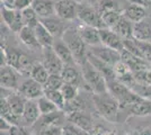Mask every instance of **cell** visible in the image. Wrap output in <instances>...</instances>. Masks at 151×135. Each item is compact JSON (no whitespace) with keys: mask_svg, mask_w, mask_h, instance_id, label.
<instances>
[{"mask_svg":"<svg viewBox=\"0 0 151 135\" xmlns=\"http://www.w3.org/2000/svg\"><path fill=\"white\" fill-rule=\"evenodd\" d=\"M107 89H108V92L119 101L120 107L122 108H124V107L129 108L130 106L138 103L142 98L139 96L138 94H135L133 90L130 89L129 87H126L125 84H121L116 79L107 81Z\"/></svg>","mask_w":151,"mask_h":135,"instance_id":"cell-4","label":"cell"},{"mask_svg":"<svg viewBox=\"0 0 151 135\" xmlns=\"http://www.w3.org/2000/svg\"><path fill=\"white\" fill-rule=\"evenodd\" d=\"M111 29V28H109ZM112 31L119 34L123 39H133V25L132 21L122 16V18L119 20V23L112 28Z\"/></svg>","mask_w":151,"mask_h":135,"instance_id":"cell-25","label":"cell"},{"mask_svg":"<svg viewBox=\"0 0 151 135\" xmlns=\"http://www.w3.org/2000/svg\"><path fill=\"white\" fill-rule=\"evenodd\" d=\"M37 104L40 111H41V115H50V114H53V113L60 110L50 99H47L45 96L37 99Z\"/></svg>","mask_w":151,"mask_h":135,"instance_id":"cell-32","label":"cell"},{"mask_svg":"<svg viewBox=\"0 0 151 135\" xmlns=\"http://www.w3.org/2000/svg\"><path fill=\"white\" fill-rule=\"evenodd\" d=\"M79 34L83 39V42L89 46H96V45H101V34H99V29L95 28L91 26L83 25L81 26L79 29Z\"/></svg>","mask_w":151,"mask_h":135,"instance_id":"cell-18","label":"cell"},{"mask_svg":"<svg viewBox=\"0 0 151 135\" xmlns=\"http://www.w3.org/2000/svg\"><path fill=\"white\" fill-rule=\"evenodd\" d=\"M116 10V6L113 0H101V14L107 13V11H112Z\"/></svg>","mask_w":151,"mask_h":135,"instance_id":"cell-42","label":"cell"},{"mask_svg":"<svg viewBox=\"0 0 151 135\" xmlns=\"http://www.w3.org/2000/svg\"><path fill=\"white\" fill-rule=\"evenodd\" d=\"M37 135H63V127L61 126H50L47 129H43Z\"/></svg>","mask_w":151,"mask_h":135,"instance_id":"cell-41","label":"cell"},{"mask_svg":"<svg viewBox=\"0 0 151 135\" xmlns=\"http://www.w3.org/2000/svg\"><path fill=\"white\" fill-rule=\"evenodd\" d=\"M61 92H62L65 101H72V100H75L78 95V87L69 84H64L61 88Z\"/></svg>","mask_w":151,"mask_h":135,"instance_id":"cell-37","label":"cell"},{"mask_svg":"<svg viewBox=\"0 0 151 135\" xmlns=\"http://www.w3.org/2000/svg\"><path fill=\"white\" fill-rule=\"evenodd\" d=\"M34 31H35V35H36L38 43L43 49H49V47L53 46V43H54L55 39L52 36V34L45 28L44 26L41 24V21L36 25Z\"/></svg>","mask_w":151,"mask_h":135,"instance_id":"cell-24","label":"cell"},{"mask_svg":"<svg viewBox=\"0 0 151 135\" xmlns=\"http://www.w3.org/2000/svg\"><path fill=\"white\" fill-rule=\"evenodd\" d=\"M52 49L54 50V52L57 53V55L60 58V60L63 62L64 65H75L76 60L72 55V53L70 51V49L68 47V45L63 42L62 39H55Z\"/></svg>","mask_w":151,"mask_h":135,"instance_id":"cell-15","label":"cell"},{"mask_svg":"<svg viewBox=\"0 0 151 135\" xmlns=\"http://www.w3.org/2000/svg\"><path fill=\"white\" fill-rule=\"evenodd\" d=\"M54 5L55 4H53L52 0H34L32 7L40 18H47L55 14Z\"/></svg>","mask_w":151,"mask_h":135,"instance_id":"cell-20","label":"cell"},{"mask_svg":"<svg viewBox=\"0 0 151 135\" xmlns=\"http://www.w3.org/2000/svg\"><path fill=\"white\" fill-rule=\"evenodd\" d=\"M68 119L71 122V124H73L78 129H80L85 133H88V134L91 133V131L95 126L91 117L87 114H85L83 111H79V110L69 114Z\"/></svg>","mask_w":151,"mask_h":135,"instance_id":"cell-14","label":"cell"},{"mask_svg":"<svg viewBox=\"0 0 151 135\" xmlns=\"http://www.w3.org/2000/svg\"><path fill=\"white\" fill-rule=\"evenodd\" d=\"M62 39L65 44L68 45L70 51L72 53L73 58L76 60V63L82 65L87 61V53L88 50L86 47V43L81 39L79 31L75 28H68L63 33Z\"/></svg>","mask_w":151,"mask_h":135,"instance_id":"cell-2","label":"cell"},{"mask_svg":"<svg viewBox=\"0 0 151 135\" xmlns=\"http://www.w3.org/2000/svg\"><path fill=\"white\" fill-rule=\"evenodd\" d=\"M64 84L61 74H50L47 82L44 84V89L51 90H61Z\"/></svg>","mask_w":151,"mask_h":135,"instance_id":"cell-34","label":"cell"},{"mask_svg":"<svg viewBox=\"0 0 151 135\" xmlns=\"http://www.w3.org/2000/svg\"><path fill=\"white\" fill-rule=\"evenodd\" d=\"M44 96L50 99L52 103L57 106L59 109H64L65 107V99L63 97L61 90H51V89H44Z\"/></svg>","mask_w":151,"mask_h":135,"instance_id":"cell-30","label":"cell"},{"mask_svg":"<svg viewBox=\"0 0 151 135\" xmlns=\"http://www.w3.org/2000/svg\"><path fill=\"white\" fill-rule=\"evenodd\" d=\"M41 111L38 108L37 100H27L25 109L22 115V125L33 127L41 117Z\"/></svg>","mask_w":151,"mask_h":135,"instance_id":"cell-13","label":"cell"},{"mask_svg":"<svg viewBox=\"0 0 151 135\" xmlns=\"http://www.w3.org/2000/svg\"><path fill=\"white\" fill-rule=\"evenodd\" d=\"M42 64L45 66V69L49 71L50 74H61L64 64L57 55V53L52 47L44 49L43 50V62Z\"/></svg>","mask_w":151,"mask_h":135,"instance_id":"cell-9","label":"cell"},{"mask_svg":"<svg viewBox=\"0 0 151 135\" xmlns=\"http://www.w3.org/2000/svg\"><path fill=\"white\" fill-rule=\"evenodd\" d=\"M17 91H19L27 100H37L44 96V86L38 84L32 78H27L20 84Z\"/></svg>","mask_w":151,"mask_h":135,"instance_id":"cell-6","label":"cell"},{"mask_svg":"<svg viewBox=\"0 0 151 135\" xmlns=\"http://www.w3.org/2000/svg\"><path fill=\"white\" fill-rule=\"evenodd\" d=\"M40 21L52 34L54 39H62V35L65 32V29L61 20L54 17H47V18H40Z\"/></svg>","mask_w":151,"mask_h":135,"instance_id":"cell-19","label":"cell"},{"mask_svg":"<svg viewBox=\"0 0 151 135\" xmlns=\"http://www.w3.org/2000/svg\"><path fill=\"white\" fill-rule=\"evenodd\" d=\"M93 101L97 111L109 122H116L119 116L120 104L108 91L93 94Z\"/></svg>","mask_w":151,"mask_h":135,"instance_id":"cell-1","label":"cell"},{"mask_svg":"<svg viewBox=\"0 0 151 135\" xmlns=\"http://www.w3.org/2000/svg\"><path fill=\"white\" fill-rule=\"evenodd\" d=\"M101 34V45L107 46L109 49H113L115 51L122 52L124 50V44H123V39L119 34H116L109 28H103L99 29Z\"/></svg>","mask_w":151,"mask_h":135,"instance_id":"cell-11","label":"cell"},{"mask_svg":"<svg viewBox=\"0 0 151 135\" xmlns=\"http://www.w3.org/2000/svg\"><path fill=\"white\" fill-rule=\"evenodd\" d=\"M78 5L73 0H60L55 2V15L63 20H71L77 17Z\"/></svg>","mask_w":151,"mask_h":135,"instance_id":"cell-10","label":"cell"},{"mask_svg":"<svg viewBox=\"0 0 151 135\" xmlns=\"http://www.w3.org/2000/svg\"><path fill=\"white\" fill-rule=\"evenodd\" d=\"M77 17L87 26H91V27L98 28V29L107 28L105 23H104V20L101 18V14H98L95 9H93L91 7L89 6L79 4L78 5Z\"/></svg>","mask_w":151,"mask_h":135,"instance_id":"cell-5","label":"cell"},{"mask_svg":"<svg viewBox=\"0 0 151 135\" xmlns=\"http://www.w3.org/2000/svg\"><path fill=\"white\" fill-rule=\"evenodd\" d=\"M50 77V73L49 71L45 69V66L42 63H36L34 64L33 69L31 72V77L32 79H34L35 81H37L38 84H41L42 86H44Z\"/></svg>","mask_w":151,"mask_h":135,"instance_id":"cell-29","label":"cell"},{"mask_svg":"<svg viewBox=\"0 0 151 135\" xmlns=\"http://www.w3.org/2000/svg\"><path fill=\"white\" fill-rule=\"evenodd\" d=\"M0 115H1L2 119L10 123L13 126H22V117L14 114L7 99L5 98H1V100H0Z\"/></svg>","mask_w":151,"mask_h":135,"instance_id":"cell-22","label":"cell"},{"mask_svg":"<svg viewBox=\"0 0 151 135\" xmlns=\"http://www.w3.org/2000/svg\"><path fill=\"white\" fill-rule=\"evenodd\" d=\"M121 61L123 63H125L127 65V68L132 71L133 73L151 68V63H149L148 61L139 58V56L130 53L126 50H123V51L121 52Z\"/></svg>","mask_w":151,"mask_h":135,"instance_id":"cell-12","label":"cell"},{"mask_svg":"<svg viewBox=\"0 0 151 135\" xmlns=\"http://www.w3.org/2000/svg\"><path fill=\"white\" fill-rule=\"evenodd\" d=\"M18 35H19V39H22V42L25 45H27L28 47H32V49H40V47H42L40 45V43H38L37 39H36L34 28L25 26L18 33Z\"/></svg>","mask_w":151,"mask_h":135,"instance_id":"cell-26","label":"cell"},{"mask_svg":"<svg viewBox=\"0 0 151 135\" xmlns=\"http://www.w3.org/2000/svg\"><path fill=\"white\" fill-rule=\"evenodd\" d=\"M33 1L34 0H16L15 1V10H24L26 8H29L33 5Z\"/></svg>","mask_w":151,"mask_h":135,"instance_id":"cell-43","label":"cell"},{"mask_svg":"<svg viewBox=\"0 0 151 135\" xmlns=\"http://www.w3.org/2000/svg\"><path fill=\"white\" fill-rule=\"evenodd\" d=\"M61 77H62L64 84H69L76 87H81V84H83L86 86V82L83 80L82 77V73H80L79 71L75 68V65H64V69H63L62 73H61ZM87 88V86H86Z\"/></svg>","mask_w":151,"mask_h":135,"instance_id":"cell-16","label":"cell"},{"mask_svg":"<svg viewBox=\"0 0 151 135\" xmlns=\"http://www.w3.org/2000/svg\"><path fill=\"white\" fill-rule=\"evenodd\" d=\"M22 16H23V20L25 26L35 28L36 25L40 23V17L37 16L36 11L33 9V7L26 8L24 10H22Z\"/></svg>","mask_w":151,"mask_h":135,"instance_id":"cell-31","label":"cell"},{"mask_svg":"<svg viewBox=\"0 0 151 135\" xmlns=\"http://www.w3.org/2000/svg\"><path fill=\"white\" fill-rule=\"evenodd\" d=\"M131 114L134 116H148L151 115V101L145 98H141L138 103L133 104L129 107Z\"/></svg>","mask_w":151,"mask_h":135,"instance_id":"cell-28","label":"cell"},{"mask_svg":"<svg viewBox=\"0 0 151 135\" xmlns=\"http://www.w3.org/2000/svg\"><path fill=\"white\" fill-rule=\"evenodd\" d=\"M101 15L103 20H104V23H105V25H106V27L107 28H111V29L119 23V20L123 16V14L121 13V11H119L117 9L116 10H112V11H107V13L101 14Z\"/></svg>","mask_w":151,"mask_h":135,"instance_id":"cell-33","label":"cell"},{"mask_svg":"<svg viewBox=\"0 0 151 135\" xmlns=\"http://www.w3.org/2000/svg\"><path fill=\"white\" fill-rule=\"evenodd\" d=\"M131 4L133 5H138V6H145V4H143V1L142 0H129Z\"/></svg>","mask_w":151,"mask_h":135,"instance_id":"cell-46","label":"cell"},{"mask_svg":"<svg viewBox=\"0 0 151 135\" xmlns=\"http://www.w3.org/2000/svg\"><path fill=\"white\" fill-rule=\"evenodd\" d=\"M80 66H81V73L87 86V89L90 90L93 94H101V92L108 91L106 79L95 66H93V64L88 60Z\"/></svg>","mask_w":151,"mask_h":135,"instance_id":"cell-3","label":"cell"},{"mask_svg":"<svg viewBox=\"0 0 151 135\" xmlns=\"http://www.w3.org/2000/svg\"><path fill=\"white\" fill-rule=\"evenodd\" d=\"M13 127V125L10 123H8L7 121L0 118V129H1V132H9Z\"/></svg>","mask_w":151,"mask_h":135,"instance_id":"cell-45","label":"cell"},{"mask_svg":"<svg viewBox=\"0 0 151 135\" xmlns=\"http://www.w3.org/2000/svg\"><path fill=\"white\" fill-rule=\"evenodd\" d=\"M4 133H6V135H28L23 126H13L9 132H4Z\"/></svg>","mask_w":151,"mask_h":135,"instance_id":"cell-44","label":"cell"},{"mask_svg":"<svg viewBox=\"0 0 151 135\" xmlns=\"http://www.w3.org/2000/svg\"><path fill=\"white\" fill-rule=\"evenodd\" d=\"M135 81L141 86H150L151 84V68L133 73Z\"/></svg>","mask_w":151,"mask_h":135,"instance_id":"cell-35","label":"cell"},{"mask_svg":"<svg viewBox=\"0 0 151 135\" xmlns=\"http://www.w3.org/2000/svg\"><path fill=\"white\" fill-rule=\"evenodd\" d=\"M6 52V61L7 65L12 66L14 69H17V65L19 62V58H20V54L18 51L14 50V49H5Z\"/></svg>","mask_w":151,"mask_h":135,"instance_id":"cell-36","label":"cell"},{"mask_svg":"<svg viewBox=\"0 0 151 135\" xmlns=\"http://www.w3.org/2000/svg\"><path fill=\"white\" fill-rule=\"evenodd\" d=\"M87 60L93 64V66H95V68L104 76V78L106 79V82L107 81H111V80H115V79H116L115 72H114V68L112 65L107 64L104 61H101V60H99L98 58H96V56L93 55L90 52L87 53Z\"/></svg>","mask_w":151,"mask_h":135,"instance_id":"cell-17","label":"cell"},{"mask_svg":"<svg viewBox=\"0 0 151 135\" xmlns=\"http://www.w3.org/2000/svg\"><path fill=\"white\" fill-rule=\"evenodd\" d=\"M101 135H115V133L114 132H112V131H107V129H105L104 132H103V134Z\"/></svg>","mask_w":151,"mask_h":135,"instance_id":"cell-47","label":"cell"},{"mask_svg":"<svg viewBox=\"0 0 151 135\" xmlns=\"http://www.w3.org/2000/svg\"><path fill=\"white\" fill-rule=\"evenodd\" d=\"M133 91L135 94H138L140 97L151 101V84L150 86H141V84H137V86L133 88Z\"/></svg>","mask_w":151,"mask_h":135,"instance_id":"cell-39","label":"cell"},{"mask_svg":"<svg viewBox=\"0 0 151 135\" xmlns=\"http://www.w3.org/2000/svg\"><path fill=\"white\" fill-rule=\"evenodd\" d=\"M88 52H90L93 55L99 60L104 61L107 64L114 65L121 61V52L115 51L113 49H109L104 45H96V46H89Z\"/></svg>","mask_w":151,"mask_h":135,"instance_id":"cell-7","label":"cell"},{"mask_svg":"<svg viewBox=\"0 0 151 135\" xmlns=\"http://www.w3.org/2000/svg\"><path fill=\"white\" fill-rule=\"evenodd\" d=\"M5 99H7V101L9 104L12 110L14 111V114L22 117L23 113H24V109H25V105L27 103V99L25 97L23 96L19 91H13Z\"/></svg>","mask_w":151,"mask_h":135,"instance_id":"cell-21","label":"cell"},{"mask_svg":"<svg viewBox=\"0 0 151 135\" xmlns=\"http://www.w3.org/2000/svg\"><path fill=\"white\" fill-rule=\"evenodd\" d=\"M20 73L16 69H14L9 65H5L1 66V71H0V84H1V88H6V89L13 90V91H17L19 89V78H20Z\"/></svg>","mask_w":151,"mask_h":135,"instance_id":"cell-8","label":"cell"},{"mask_svg":"<svg viewBox=\"0 0 151 135\" xmlns=\"http://www.w3.org/2000/svg\"><path fill=\"white\" fill-rule=\"evenodd\" d=\"M133 39L141 42L151 41V26L148 21L142 20L133 25Z\"/></svg>","mask_w":151,"mask_h":135,"instance_id":"cell-23","label":"cell"},{"mask_svg":"<svg viewBox=\"0 0 151 135\" xmlns=\"http://www.w3.org/2000/svg\"><path fill=\"white\" fill-rule=\"evenodd\" d=\"M123 16L127 18L132 23H139V21H142L145 20V10L143 6H138V5H132V6L127 7L124 13H123Z\"/></svg>","mask_w":151,"mask_h":135,"instance_id":"cell-27","label":"cell"},{"mask_svg":"<svg viewBox=\"0 0 151 135\" xmlns=\"http://www.w3.org/2000/svg\"><path fill=\"white\" fill-rule=\"evenodd\" d=\"M145 6H151V0H142Z\"/></svg>","mask_w":151,"mask_h":135,"instance_id":"cell-48","label":"cell"},{"mask_svg":"<svg viewBox=\"0 0 151 135\" xmlns=\"http://www.w3.org/2000/svg\"><path fill=\"white\" fill-rule=\"evenodd\" d=\"M138 45H139V49H140L142 58L145 59V61H148L149 63H151V44L149 42H141V41H138Z\"/></svg>","mask_w":151,"mask_h":135,"instance_id":"cell-40","label":"cell"},{"mask_svg":"<svg viewBox=\"0 0 151 135\" xmlns=\"http://www.w3.org/2000/svg\"><path fill=\"white\" fill-rule=\"evenodd\" d=\"M1 11H2V19H4V23L10 28V27L13 26L14 21H15V18H16V10L2 6Z\"/></svg>","mask_w":151,"mask_h":135,"instance_id":"cell-38","label":"cell"}]
</instances>
